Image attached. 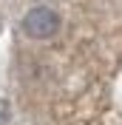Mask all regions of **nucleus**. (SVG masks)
Listing matches in <instances>:
<instances>
[{"instance_id":"f257e3e1","label":"nucleus","mask_w":122,"mask_h":125,"mask_svg":"<svg viewBox=\"0 0 122 125\" xmlns=\"http://www.w3.org/2000/svg\"><path fill=\"white\" fill-rule=\"evenodd\" d=\"M23 31L31 40H48L60 31V14L48 6H34L23 17Z\"/></svg>"},{"instance_id":"f03ea898","label":"nucleus","mask_w":122,"mask_h":125,"mask_svg":"<svg viewBox=\"0 0 122 125\" xmlns=\"http://www.w3.org/2000/svg\"><path fill=\"white\" fill-rule=\"evenodd\" d=\"M0 125H3V117H0Z\"/></svg>"}]
</instances>
